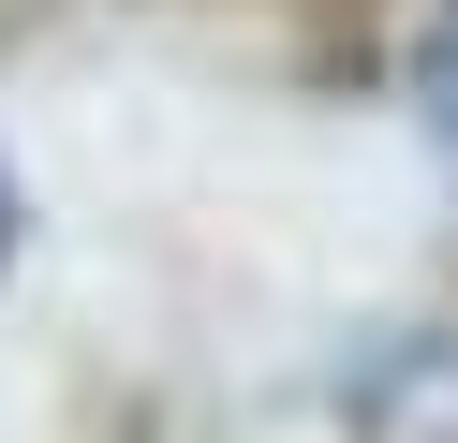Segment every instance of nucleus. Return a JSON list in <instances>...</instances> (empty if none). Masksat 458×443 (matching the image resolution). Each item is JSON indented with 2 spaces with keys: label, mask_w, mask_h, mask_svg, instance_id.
I'll return each instance as SVG.
<instances>
[{
  "label": "nucleus",
  "mask_w": 458,
  "mask_h": 443,
  "mask_svg": "<svg viewBox=\"0 0 458 443\" xmlns=\"http://www.w3.org/2000/svg\"><path fill=\"white\" fill-rule=\"evenodd\" d=\"M428 118H444V163H458V45H444V74H428Z\"/></svg>",
  "instance_id": "nucleus-1"
}]
</instances>
